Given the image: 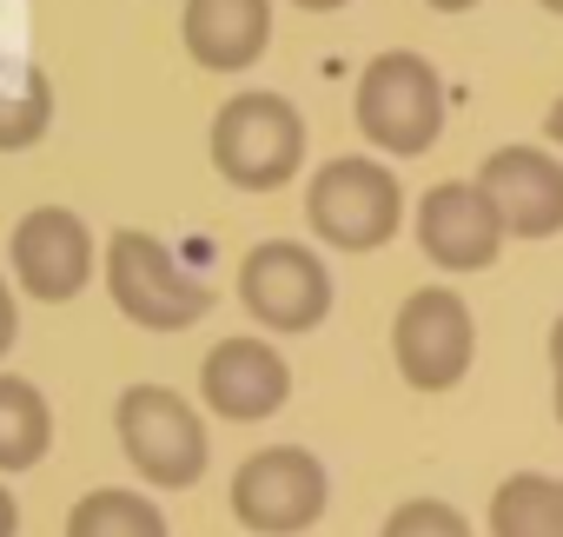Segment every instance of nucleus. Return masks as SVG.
I'll return each instance as SVG.
<instances>
[{"instance_id":"nucleus-5","label":"nucleus","mask_w":563,"mask_h":537,"mask_svg":"<svg viewBox=\"0 0 563 537\" xmlns=\"http://www.w3.org/2000/svg\"><path fill=\"white\" fill-rule=\"evenodd\" d=\"M113 431H120L126 464L146 484H159V491L199 484V471H206V418L173 385H126L120 405H113Z\"/></svg>"},{"instance_id":"nucleus-16","label":"nucleus","mask_w":563,"mask_h":537,"mask_svg":"<svg viewBox=\"0 0 563 537\" xmlns=\"http://www.w3.org/2000/svg\"><path fill=\"white\" fill-rule=\"evenodd\" d=\"M67 537H166V517L146 491L107 484V491H87L67 511Z\"/></svg>"},{"instance_id":"nucleus-14","label":"nucleus","mask_w":563,"mask_h":537,"mask_svg":"<svg viewBox=\"0 0 563 537\" xmlns=\"http://www.w3.org/2000/svg\"><path fill=\"white\" fill-rule=\"evenodd\" d=\"M54 445V412L34 379L0 372V471H34Z\"/></svg>"},{"instance_id":"nucleus-25","label":"nucleus","mask_w":563,"mask_h":537,"mask_svg":"<svg viewBox=\"0 0 563 537\" xmlns=\"http://www.w3.org/2000/svg\"><path fill=\"white\" fill-rule=\"evenodd\" d=\"M556 418H563V372H556Z\"/></svg>"},{"instance_id":"nucleus-1","label":"nucleus","mask_w":563,"mask_h":537,"mask_svg":"<svg viewBox=\"0 0 563 537\" xmlns=\"http://www.w3.org/2000/svg\"><path fill=\"white\" fill-rule=\"evenodd\" d=\"M306 226L332 252H378L405 226V186H398V173L385 160L339 153L306 186Z\"/></svg>"},{"instance_id":"nucleus-9","label":"nucleus","mask_w":563,"mask_h":537,"mask_svg":"<svg viewBox=\"0 0 563 537\" xmlns=\"http://www.w3.org/2000/svg\"><path fill=\"white\" fill-rule=\"evenodd\" d=\"M8 259H14L21 293L41 299V306L80 299L87 280H93V265H100L93 226H87L74 206H34V212L14 226V239H8Z\"/></svg>"},{"instance_id":"nucleus-7","label":"nucleus","mask_w":563,"mask_h":537,"mask_svg":"<svg viewBox=\"0 0 563 537\" xmlns=\"http://www.w3.org/2000/svg\"><path fill=\"white\" fill-rule=\"evenodd\" d=\"M239 306L265 332H312L332 313V265L299 239H265L239 265Z\"/></svg>"},{"instance_id":"nucleus-11","label":"nucleus","mask_w":563,"mask_h":537,"mask_svg":"<svg viewBox=\"0 0 563 537\" xmlns=\"http://www.w3.org/2000/svg\"><path fill=\"white\" fill-rule=\"evenodd\" d=\"M504 239L510 232H504V219H497V206L484 199L477 179H444L418 206V245L444 273H484V265H497Z\"/></svg>"},{"instance_id":"nucleus-12","label":"nucleus","mask_w":563,"mask_h":537,"mask_svg":"<svg viewBox=\"0 0 563 537\" xmlns=\"http://www.w3.org/2000/svg\"><path fill=\"white\" fill-rule=\"evenodd\" d=\"M484 199L497 206L510 239H556L563 232V160L537 146H497L477 166Z\"/></svg>"},{"instance_id":"nucleus-18","label":"nucleus","mask_w":563,"mask_h":537,"mask_svg":"<svg viewBox=\"0 0 563 537\" xmlns=\"http://www.w3.org/2000/svg\"><path fill=\"white\" fill-rule=\"evenodd\" d=\"M378 537H471V524H464V511L444 504V497H405V504L385 517Z\"/></svg>"},{"instance_id":"nucleus-21","label":"nucleus","mask_w":563,"mask_h":537,"mask_svg":"<svg viewBox=\"0 0 563 537\" xmlns=\"http://www.w3.org/2000/svg\"><path fill=\"white\" fill-rule=\"evenodd\" d=\"M292 8H306V14H339V8H352V0H292Z\"/></svg>"},{"instance_id":"nucleus-8","label":"nucleus","mask_w":563,"mask_h":537,"mask_svg":"<svg viewBox=\"0 0 563 537\" xmlns=\"http://www.w3.org/2000/svg\"><path fill=\"white\" fill-rule=\"evenodd\" d=\"M391 359L405 372L411 392H451L464 385L471 359H477V319L451 286H424L398 306L391 326Z\"/></svg>"},{"instance_id":"nucleus-20","label":"nucleus","mask_w":563,"mask_h":537,"mask_svg":"<svg viewBox=\"0 0 563 537\" xmlns=\"http://www.w3.org/2000/svg\"><path fill=\"white\" fill-rule=\"evenodd\" d=\"M0 537H21V504H14L8 484H0Z\"/></svg>"},{"instance_id":"nucleus-6","label":"nucleus","mask_w":563,"mask_h":537,"mask_svg":"<svg viewBox=\"0 0 563 537\" xmlns=\"http://www.w3.org/2000/svg\"><path fill=\"white\" fill-rule=\"evenodd\" d=\"M332 478L306 445H265L232 471V517L258 537H299L325 517Z\"/></svg>"},{"instance_id":"nucleus-23","label":"nucleus","mask_w":563,"mask_h":537,"mask_svg":"<svg viewBox=\"0 0 563 537\" xmlns=\"http://www.w3.org/2000/svg\"><path fill=\"white\" fill-rule=\"evenodd\" d=\"M550 365H556V372H563V319H556V326H550Z\"/></svg>"},{"instance_id":"nucleus-4","label":"nucleus","mask_w":563,"mask_h":537,"mask_svg":"<svg viewBox=\"0 0 563 537\" xmlns=\"http://www.w3.org/2000/svg\"><path fill=\"white\" fill-rule=\"evenodd\" d=\"M107 293L140 332H186L212 313V286L173 259L153 232H113L107 239Z\"/></svg>"},{"instance_id":"nucleus-19","label":"nucleus","mask_w":563,"mask_h":537,"mask_svg":"<svg viewBox=\"0 0 563 537\" xmlns=\"http://www.w3.org/2000/svg\"><path fill=\"white\" fill-rule=\"evenodd\" d=\"M14 339H21V313H14V286L0 280V359L14 352Z\"/></svg>"},{"instance_id":"nucleus-22","label":"nucleus","mask_w":563,"mask_h":537,"mask_svg":"<svg viewBox=\"0 0 563 537\" xmlns=\"http://www.w3.org/2000/svg\"><path fill=\"white\" fill-rule=\"evenodd\" d=\"M543 133H550V140L563 146V94H556V107H550V120H543Z\"/></svg>"},{"instance_id":"nucleus-24","label":"nucleus","mask_w":563,"mask_h":537,"mask_svg":"<svg viewBox=\"0 0 563 537\" xmlns=\"http://www.w3.org/2000/svg\"><path fill=\"white\" fill-rule=\"evenodd\" d=\"M424 8H438V14H464V8H477V0H424Z\"/></svg>"},{"instance_id":"nucleus-15","label":"nucleus","mask_w":563,"mask_h":537,"mask_svg":"<svg viewBox=\"0 0 563 537\" xmlns=\"http://www.w3.org/2000/svg\"><path fill=\"white\" fill-rule=\"evenodd\" d=\"M490 537H563V478L517 471L490 491Z\"/></svg>"},{"instance_id":"nucleus-26","label":"nucleus","mask_w":563,"mask_h":537,"mask_svg":"<svg viewBox=\"0 0 563 537\" xmlns=\"http://www.w3.org/2000/svg\"><path fill=\"white\" fill-rule=\"evenodd\" d=\"M537 8H550V14H563V0H537Z\"/></svg>"},{"instance_id":"nucleus-13","label":"nucleus","mask_w":563,"mask_h":537,"mask_svg":"<svg viewBox=\"0 0 563 537\" xmlns=\"http://www.w3.org/2000/svg\"><path fill=\"white\" fill-rule=\"evenodd\" d=\"M179 34L206 74H245L272 47V0H186Z\"/></svg>"},{"instance_id":"nucleus-3","label":"nucleus","mask_w":563,"mask_h":537,"mask_svg":"<svg viewBox=\"0 0 563 537\" xmlns=\"http://www.w3.org/2000/svg\"><path fill=\"white\" fill-rule=\"evenodd\" d=\"M212 166L239 193H278L306 166V120L286 94H232L212 113Z\"/></svg>"},{"instance_id":"nucleus-10","label":"nucleus","mask_w":563,"mask_h":537,"mask_svg":"<svg viewBox=\"0 0 563 537\" xmlns=\"http://www.w3.org/2000/svg\"><path fill=\"white\" fill-rule=\"evenodd\" d=\"M199 398L225 425H258V418H272L292 398V365L278 359L265 339H245V332L219 339L206 352V365H199Z\"/></svg>"},{"instance_id":"nucleus-17","label":"nucleus","mask_w":563,"mask_h":537,"mask_svg":"<svg viewBox=\"0 0 563 537\" xmlns=\"http://www.w3.org/2000/svg\"><path fill=\"white\" fill-rule=\"evenodd\" d=\"M54 127V80L41 67L0 74V153H27Z\"/></svg>"},{"instance_id":"nucleus-2","label":"nucleus","mask_w":563,"mask_h":537,"mask_svg":"<svg viewBox=\"0 0 563 537\" xmlns=\"http://www.w3.org/2000/svg\"><path fill=\"white\" fill-rule=\"evenodd\" d=\"M352 120H358V133H365L378 153H391V160L431 153L438 133H444V80H438V67H431L424 54H405V47L378 54V61L358 74Z\"/></svg>"}]
</instances>
